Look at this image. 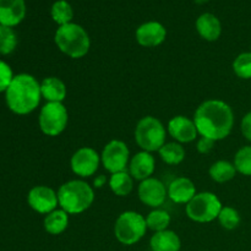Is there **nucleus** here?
Masks as SVG:
<instances>
[{
	"mask_svg": "<svg viewBox=\"0 0 251 251\" xmlns=\"http://www.w3.org/2000/svg\"><path fill=\"white\" fill-rule=\"evenodd\" d=\"M100 164V154L90 146H83L76 150L70 158L71 171L81 179L95 176Z\"/></svg>",
	"mask_w": 251,
	"mask_h": 251,
	"instance_id": "10",
	"label": "nucleus"
},
{
	"mask_svg": "<svg viewBox=\"0 0 251 251\" xmlns=\"http://www.w3.org/2000/svg\"><path fill=\"white\" fill-rule=\"evenodd\" d=\"M193 119L199 136L208 137L215 142L227 139L234 126L232 107L221 100H207L201 103Z\"/></svg>",
	"mask_w": 251,
	"mask_h": 251,
	"instance_id": "1",
	"label": "nucleus"
},
{
	"mask_svg": "<svg viewBox=\"0 0 251 251\" xmlns=\"http://www.w3.org/2000/svg\"><path fill=\"white\" fill-rule=\"evenodd\" d=\"M199 36L207 42H216L222 34V24L220 19L211 12L200 15L195 22Z\"/></svg>",
	"mask_w": 251,
	"mask_h": 251,
	"instance_id": "18",
	"label": "nucleus"
},
{
	"mask_svg": "<svg viewBox=\"0 0 251 251\" xmlns=\"http://www.w3.org/2000/svg\"><path fill=\"white\" fill-rule=\"evenodd\" d=\"M217 221L220 222L221 227L227 230H234L239 227L242 218H240L239 212L234 207L230 206H223L218 215Z\"/></svg>",
	"mask_w": 251,
	"mask_h": 251,
	"instance_id": "27",
	"label": "nucleus"
},
{
	"mask_svg": "<svg viewBox=\"0 0 251 251\" xmlns=\"http://www.w3.org/2000/svg\"><path fill=\"white\" fill-rule=\"evenodd\" d=\"M216 142L213 140L208 139V137L200 136V139L196 142V150L200 154H208L215 147Z\"/></svg>",
	"mask_w": 251,
	"mask_h": 251,
	"instance_id": "32",
	"label": "nucleus"
},
{
	"mask_svg": "<svg viewBox=\"0 0 251 251\" xmlns=\"http://www.w3.org/2000/svg\"><path fill=\"white\" fill-rule=\"evenodd\" d=\"M107 183H108L107 176H103V174H100V176H97L95 179H93V188L102 189Z\"/></svg>",
	"mask_w": 251,
	"mask_h": 251,
	"instance_id": "34",
	"label": "nucleus"
},
{
	"mask_svg": "<svg viewBox=\"0 0 251 251\" xmlns=\"http://www.w3.org/2000/svg\"><path fill=\"white\" fill-rule=\"evenodd\" d=\"M59 207L69 215H81L95 202V189L83 179L65 181L58 189Z\"/></svg>",
	"mask_w": 251,
	"mask_h": 251,
	"instance_id": "3",
	"label": "nucleus"
},
{
	"mask_svg": "<svg viewBox=\"0 0 251 251\" xmlns=\"http://www.w3.org/2000/svg\"><path fill=\"white\" fill-rule=\"evenodd\" d=\"M171 215L166 210H162V208H153L146 216L147 228L150 230H152L153 233L168 229L169 225H171Z\"/></svg>",
	"mask_w": 251,
	"mask_h": 251,
	"instance_id": "26",
	"label": "nucleus"
},
{
	"mask_svg": "<svg viewBox=\"0 0 251 251\" xmlns=\"http://www.w3.org/2000/svg\"><path fill=\"white\" fill-rule=\"evenodd\" d=\"M130 158L129 147L122 140H110L104 145L100 153V163L110 174L127 171Z\"/></svg>",
	"mask_w": 251,
	"mask_h": 251,
	"instance_id": "9",
	"label": "nucleus"
},
{
	"mask_svg": "<svg viewBox=\"0 0 251 251\" xmlns=\"http://www.w3.org/2000/svg\"><path fill=\"white\" fill-rule=\"evenodd\" d=\"M50 16L58 26L70 24V22H73L74 19L73 6H71L68 0H56L51 5Z\"/></svg>",
	"mask_w": 251,
	"mask_h": 251,
	"instance_id": "25",
	"label": "nucleus"
},
{
	"mask_svg": "<svg viewBox=\"0 0 251 251\" xmlns=\"http://www.w3.org/2000/svg\"><path fill=\"white\" fill-rule=\"evenodd\" d=\"M42 98L47 102L63 103L68 96V88L64 81L56 76H49L41 82Z\"/></svg>",
	"mask_w": 251,
	"mask_h": 251,
	"instance_id": "19",
	"label": "nucleus"
},
{
	"mask_svg": "<svg viewBox=\"0 0 251 251\" xmlns=\"http://www.w3.org/2000/svg\"><path fill=\"white\" fill-rule=\"evenodd\" d=\"M136 42L145 48H156L164 43L167 38V29L161 22L147 21L140 25L135 32Z\"/></svg>",
	"mask_w": 251,
	"mask_h": 251,
	"instance_id": "14",
	"label": "nucleus"
},
{
	"mask_svg": "<svg viewBox=\"0 0 251 251\" xmlns=\"http://www.w3.org/2000/svg\"><path fill=\"white\" fill-rule=\"evenodd\" d=\"M167 190H168V198L179 205H188L198 194L194 181L185 176H179L172 180Z\"/></svg>",
	"mask_w": 251,
	"mask_h": 251,
	"instance_id": "17",
	"label": "nucleus"
},
{
	"mask_svg": "<svg viewBox=\"0 0 251 251\" xmlns=\"http://www.w3.org/2000/svg\"><path fill=\"white\" fill-rule=\"evenodd\" d=\"M156 171V159L153 154L146 151H140L130 158L127 172L134 180H146L151 178Z\"/></svg>",
	"mask_w": 251,
	"mask_h": 251,
	"instance_id": "15",
	"label": "nucleus"
},
{
	"mask_svg": "<svg viewBox=\"0 0 251 251\" xmlns=\"http://www.w3.org/2000/svg\"><path fill=\"white\" fill-rule=\"evenodd\" d=\"M17 47V34L12 27L0 26V54H11Z\"/></svg>",
	"mask_w": 251,
	"mask_h": 251,
	"instance_id": "29",
	"label": "nucleus"
},
{
	"mask_svg": "<svg viewBox=\"0 0 251 251\" xmlns=\"http://www.w3.org/2000/svg\"><path fill=\"white\" fill-rule=\"evenodd\" d=\"M146 217L136 211H125L114 223V235L118 242L126 247L137 244L147 232Z\"/></svg>",
	"mask_w": 251,
	"mask_h": 251,
	"instance_id": "6",
	"label": "nucleus"
},
{
	"mask_svg": "<svg viewBox=\"0 0 251 251\" xmlns=\"http://www.w3.org/2000/svg\"><path fill=\"white\" fill-rule=\"evenodd\" d=\"M54 43L59 50L71 59L86 56L91 48V38L81 25L70 22L59 26L54 34Z\"/></svg>",
	"mask_w": 251,
	"mask_h": 251,
	"instance_id": "4",
	"label": "nucleus"
},
{
	"mask_svg": "<svg viewBox=\"0 0 251 251\" xmlns=\"http://www.w3.org/2000/svg\"><path fill=\"white\" fill-rule=\"evenodd\" d=\"M208 174H210V178L213 181L218 184H223L234 179L235 174H237V169H235L234 164L232 162L220 159V161H216L215 163L211 164L210 169H208Z\"/></svg>",
	"mask_w": 251,
	"mask_h": 251,
	"instance_id": "23",
	"label": "nucleus"
},
{
	"mask_svg": "<svg viewBox=\"0 0 251 251\" xmlns=\"http://www.w3.org/2000/svg\"><path fill=\"white\" fill-rule=\"evenodd\" d=\"M137 196L144 205L151 208H159L168 198V190L159 179L151 178L140 181Z\"/></svg>",
	"mask_w": 251,
	"mask_h": 251,
	"instance_id": "12",
	"label": "nucleus"
},
{
	"mask_svg": "<svg viewBox=\"0 0 251 251\" xmlns=\"http://www.w3.org/2000/svg\"><path fill=\"white\" fill-rule=\"evenodd\" d=\"M41 100V82L29 74H19L14 76L11 83L5 91L7 108L17 115H27L36 110Z\"/></svg>",
	"mask_w": 251,
	"mask_h": 251,
	"instance_id": "2",
	"label": "nucleus"
},
{
	"mask_svg": "<svg viewBox=\"0 0 251 251\" xmlns=\"http://www.w3.org/2000/svg\"><path fill=\"white\" fill-rule=\"evenodd\" d=\"M150 248L152 251H180L181 240L174 230L166 229L153 233L150 239Z\"/></svg>",
	"mask_w": 251,
	"mask_h": 251,
	"instance_id": "20",
	"label": "nucleus"
},
{
	"mask_svg": "<svg viewBox=\"0 0 251 251\" xmlns=\"http://www.w3.org/2000/svg\"><path fill=\"white\" fill-rule=\"evenodd\" d=\"M69 213L61 210L60 207L51 211L50 213L46 215L43 221V227L48 234L60 235L68 229L69 227Z\"/></svg>",
	"mask_w": 251,
	"mask_h": 251,
	"instance_id": "21",
	"label": "nucleus"
},
{
	"mask_svg": "<svg viewBox=\"0 0 251 251\" xmlns=\"http://www.w3.org/2000/svg\"><path fill=\"white\" fill-rule=\"evenodd\" d=\"M240 130H242V134L248 141L251 142V112L247 113V114L243 117L242 124H240Z\"/></svg>",
	"mask_w": 251,
	"mask_h": 251,
	"instance_id": "33",
	"label": "nucleus"
},
{
	"mask_svg": "<svg viewBox=\"0 0 251 251\" xmlns=\"http://www.w3.org/2000/svg\"><path fill=\"white\" fill-rule=\"evenodd\" d=\"M28 206L39 215H48L59 206L58 193L46 185L33 186L27 195Z\"/></svg>",
	"mask_w": 251,
	"mask_h": 251,
	"instance_id": "11",
	"label": "nucleus"
},
{
	"mask_svg": "<svg viewBox=\"0 0 251 251\" xmlns=\"http://www.w3.org/2000/svg\"><path fill=\"white\" fill-rule=\"evenodd\" d=\"M203 251H206V250H203Z\"/></svg>",
	"mask_w": 251,
	"mask_h": 251,
	"instance_id": "36",
	"label": "nucleus"
},
{
	"mask_svg": "<svg viewBox=\"0 0 251 251\" xmlns=\"http://www.w3.org/2000/svg\"><path fill=\"white\" fill-rule=\"evenodd\" d=\"M158 154L162 161L169 166H178V164L183 163L186 157V152L183 145L176 141L166 142L158 151Z\"/></svg>",
	"mask_w": 251,
	"mask_h": 251,
	"instance_id": "24",
	"label": "nucleus"
},
{
	"mask_svg": "<svg viewBox=\"0 0 251 251\" xmlns=\"http://www.w3.org/2000/svg\"><path fill=\"white\" fill-rule=\"evenodd\" d=\"M167 134V127L161 120L152 115H146L137 122L134 136L141 151L153 153L158 152L166 144Z\"/></svg>",
	"mask_w": 251,
	"mask_h": 251,
	"instance_id": "5",
	"label": "nucleus"
},
{
	"mask_svg": "<svg viewBox=\"0 0 251 251\" xmlns=\"http://www.w3.org/2000/svg\"><path fill=\"white\" fill-rule=\"evenodd\" d=\"M134 178L130 176L129 172L123 171L110 174L108 179V185L114 195L125 198V196H129L134 190Z\"/></svg>",
	"mask_w": 251,
	"mask_h": 251,
	"instance_id": "22",
	"label": "nucleus"
},
{
	"mask_svg": "<svg viewBox=\"0 0 251 251\" xmlns=\"http://www.w3.org/2000/svg\"><path fill=\"white\" fill-rule=\"evenodd\" d=\"M14 78L11 68L9 64L0 60V92H5Z\"/></svg>",
	"mask_w": 251,
	"mask_h": 251,
	"instance_id": "31",
	"label": "nucleus"
},
{
	"mask_svg": "<svg viewBox=\"0 0 251 251\" xmlns=\"http://www.w3.org/2000/svg\"><path fill=\"white\" fill-rule=\"evenodd\" d=\"M69 123V113L64 103L47 102L41 108L38 125L46 136L56 137L65 131Z\"/></svg>",
	"mask_w": 251,
	"mask_h": 251,
	"instance_id": "8",
	"label": "nucleus"
},
{
	"mask_svg": "<svg viewBox=\"0 0 251 251\" xmlns=\"http://www.w3.org/2000/svg\"><path fill=\"white\" fill-rule=\"evenodd\" d=\"M194 1L199 5H202V4H206V2H208V0H194Z\"/></svg>",
	"mask_w": 251,
	"mask_h": 251,
	"instance_id": "35",
	"label": "nucleus"
},
{
	"mask_svg": "<svg viewBox=\"0 0 251 251\" xmlns=\"http://www.w3.org/2000/svg\"><path fill=\"white\" fill-rule=\"evenodd\" d=\"M237 173L251 176V146H243L237 151L233 161Z\"/></svg>",
	"mask_w": 251,
	"mask_h": 251,
	"instance_id": "28",
	"label": "nucleus"
},
{
	"mask_svg": "<svg viewBox=\"0 0 251 251\" xmlns=\"http://www.w3.org/2000/svg\"><path fill=\"white\" fill-rule=\"evenodd\" d=\"M233 71L243 80L251 78V51L240 53L233 61Z\"/></svg>",
	"mask_w": 251,
	"mask_h": 251,
	"instance_id": "30",
	"label": "nucleus"
},
{
	"mask_svg": "<svg viewBox=\"0 0 251 251\" xmlns=\"http://www.w3.org/2000/svg\"><path fill=\"white\" fill-rule=\"evenodd\" d=\"M223 205L220 198L211 191L198 193L185 205L186 216L196 223H211L217 220Z\"/></svg>",
	"mask_w": 251,
	"mask_h": 251,
	"instance_id": "7",
	"label": "nucleus"
},
{
	"mask_svg": "<svg viewBox=\"0 0 251 251\" xmlns=\"http://www.w3.org/2000/svg\"><path fill=\"white\" fill-rule=\"evenodd\" d=\"M26 16L25 0H0V26L15 27Z\"/></svg>",
	"mask_w": 251,
	"mask_h": 251,
	"instance_id": "16",
	"label": "nucleus"
},
{
	"mask_svg": "<svg viewBox=\"0 0 251 251\" xmlns=\"http://www.w3.org/2000/svg\"><path fill=\"white\" fill-rule=\"evenodd\" d=\"M167 132L174 141L181 145L194 142L199 136L194 119L184 115H176L172 118L167 124Z\"/></svg>",
	"mask_w": 251,
	"mask_h": 251,
	"instance_id": "13",
	"label": "nucleus"
}]
</instances>
